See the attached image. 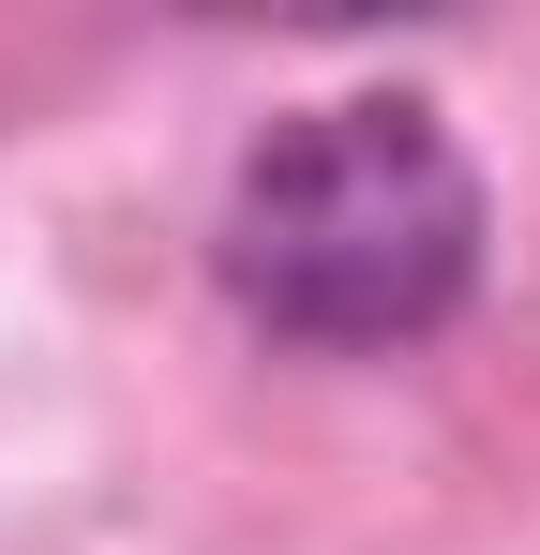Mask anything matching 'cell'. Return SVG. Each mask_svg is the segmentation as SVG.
Listing matches in <instances>:
<instances>
[{
    "label": "cell",
    "instance_id": "6da1fadb",
    "mask_svg": "<svg viewBox=\"0 0 540 555\" xmlns=\"http://www.w3.org/2000/svg\"><path fill=\"white\" fill-rule=\"evenodd\" d=\"M480 285V166L421 91L285 105L226 181V300L285 346H406Z\"/></svg>",
    "mask_w": 540,
    "mask_h": 555
}]
</instances>
